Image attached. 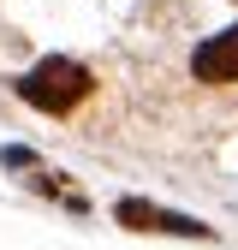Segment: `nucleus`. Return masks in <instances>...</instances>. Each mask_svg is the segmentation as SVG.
<instances>
[{
  "label": "nucleus",
  "mask_w": 238,
  "mask_h": 250,
  "mask_svg": "<svg viewBox=\"0 0 238 250\" xmlns=\"http://www.w3.org/2000/svg\"><path fill=\"white\" fill-rule=\"evenodd\" d=\"M89 83H96V78H89L83 66H78V60H42V66H30L24 78H18V96L30 102V107H42V113H72L83 96H89Z\"/></svg>",
  "instance_id": "obj_1"
},
{
  "label": "nucleus",
  "mask_w": 238,
  "mask_h": 250,
  "mask_svg": "<svg viewBox=\"0 0 238 250\" xmlns=\"http://www.w3.org/2000/svg\"><path fill=\"white\" fill-rule=\"evenodd\" d=\"M119 221H125L131 232H191V238L208 232V227L185 221V214H167V208H155V203H119Z\"/></svg>",
  "instance_id": "obj_3"
},
{
  "label": "nucleus",
  "mask_w": 238,
  "mask_h": 250,
  "mask_svg": "<svg viewBox=\"0 0 238 250\" xmlns=\"http://www.w3.org/2000/svg\"><path fill=\"white\" fill-rule=\"evenodd\" d=\"M191 72L202 83H238V24L220 30V36H208L197 54H191Z\"/></svg>",
  "instance_id": "obj_2"
}]
</instances>
